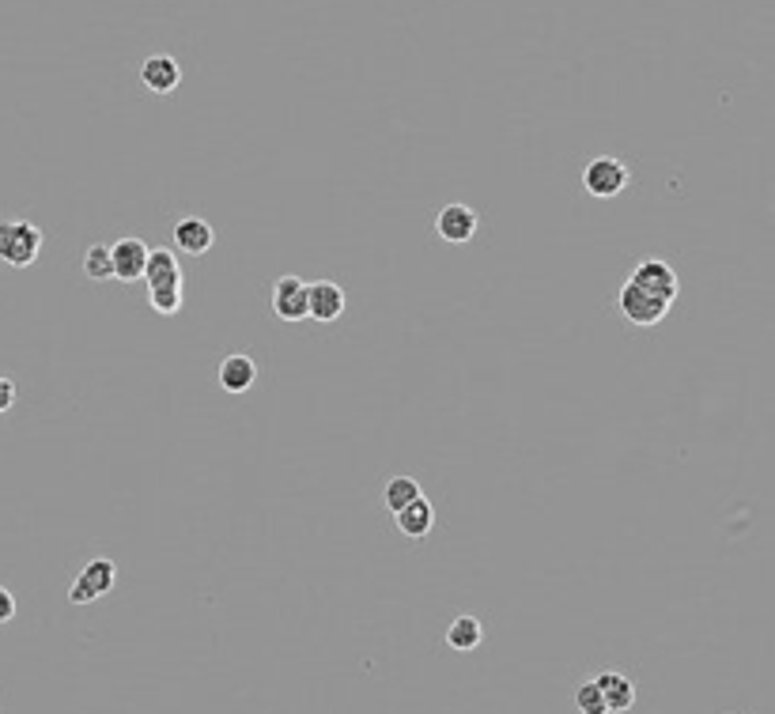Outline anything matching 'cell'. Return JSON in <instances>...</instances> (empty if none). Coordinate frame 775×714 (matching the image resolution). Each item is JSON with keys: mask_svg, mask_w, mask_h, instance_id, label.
<instances>
[{"mask_svg": "<svg viewBox=\"0 0 775 714\" xmlns=\"http://www.w3.org/2000/svg\"><path fill=\"white\" fill-rule=\"evenodd\" d=\"M42 250V231L31 220H0V261L12 269L35 265Z\"/></svg>", "mask_w": 775, "mask_h": 714, "instance_id": "1", "label": "cell"}, {"mask_svg": "<svg viewBox=\"0 0 775 714\" xmlns=\"http://www.w3.org/2000/svg\"><path fill=\"white\" fill-rule=\"evenodd\" d=\"M628 182H632V170H628V163H620L617 155H598L583 170V186L590 197H620Z\"/></svg>", "mask_w": 775, "mask_h": 714, "instance_id": "2", "label": "cell"}, {"mask_svg": "<svg viewBox=\"0 0 775 714\" xmlns=\"http://www.w3.org/2000/svg\"><path fill=\"white\" fill-rule=\"evenodd\" d=\"M628 284H636L639 291H647V295H655L662 303H670L677 299V291H681V280H677V272L670 269V261H662V257H643L632 276H628Z\"/></svg>", "mask_w": 775, "mask_h": 714, "instance_id": "3", "label": "cell"}, {"mask_svg": "<svg viewBox=\"0 0 775 714\" xmlns=\"http://www.w3.org/2000/svg\"><path fill=\"white\" fill-rule=\"evenodd\" d=\"M114 582H118V567H114V560L99 556V560L84 563V571H80L76 582L69 586V601L72 605H91V601H99L103 594H110Z\"/></svg>", "mask_w": 775, "mask_h": 714, "instance_id": "4", "label": "cell"}, {"mask_svg": "<svg viewBox=\"0 0 775 714\" xmlns=\"http://www.w3.org/2000/svg\"><path fill=\"white\" fill-rule=\"evenodd\" d=\"M617 306L632 325H658L666 314H670V303H662L655 295L639 291L636 284H628V280H624V288H620V295H617Z\"/></svg>", "mask_w": 775, "mask_h": 714, "instance_id": "5", "label": "cell"}, {"mask_svg": "<svg viewBox=\"0 0 775 714\" xmlns=\"http://www.w3.org/2000/svg\"><path fill=\"white\" fill-rule=\"evenodd\" d=\"M148 254L152 246H144V238H118L110 246V261H114V280L121 284H137L144 280V265H148Z\"/></svg>", "mask_w": 775, "mask_h": 714, "instance_id": "6", "label": "cell"}, {"mask_svg": "<svg viewBox=\"0 0 775 714\" xmlns=\"http://www.w3.org/2000/svg\"><path fill=\"white\" fill-rule=\"evenodd\" d=\"M273 314L280 322H303L307 318V280L299 276H280L273 284Z\"/></svg>", "mask_w": 775, "mask_h": 714, "instance_id": "7", "label": "cell"}, {"mask_svg": "<svg viewBox=\"0 0 775 714\" xmlns=\"http://www.w3.org/2000/svg\"><path fill=\"white\" fill-rule=\"evenodd\" d=\"M345 314V288L341 284H333V280H314L307 284V318L314 322H337Z\"/></svg>", "mask_w": 775, "mask_h": 714, "instance_id": "8", "label": "cell"}, {"mask_svg": "<svg viewBox=\"0 0 775 714\" xmlns=\"http://www.w3.org/2000/svg\"><path fill=\"white\" fill-rule=\"evenodd\" d=\"M477 227H481L477 208H469V204H462V201L447 204V208L435 216V235L443 238V242H469V238L477 235Z\"/></svg>", "mask_w": 775, "mask_h": 714, "instance_id": "9", "label": "cell"}, {"mask_svg": "<svg viewBox=\"0 0 775 714\" xmlns=\"http://www.w3.org/2000/svg\"><path fill=\"white\" fill-rule=\"evenodd\" d=\"M212 242H216V231H212V223L201 220V216H182V220L174 223V246H178L182 254L201 257L212 250Z\"/></svg>", "mask_w": 775, "mask_h": 714, "instance_id": "10", "label": "cell"}, {"mask_svg": "<svg viewBox=\"0 0 775 714\" xmlns=\"http://www.w3.org/2000/svg\"><path fill=\"white\" fill-rule=\"evenodd\" d=\"M140 80H144V87L155 91V95H171L174 87L182 84V68H178V61L167 57V53H152V57L140 65Z\"/></svg>", "mask_w": 775, "mask_h": 714, "instance_id": "11", "label": "cell"}, {"mask_svg": "<svg viewBox=\"0 0 775 714\" xmlns=\"http://www.w3.org/2000/svg\"><path fill=\"white\" fill-rule=\"evenodd\" d=\"M594 680H598V688H602L609 714H624V711H632V707H636V684L624 677V673H617V669H605V673H598Z\"/></svg>", "mask_w": 775, "mask_h": 714, "instance_id": "12", "label": "cell"}, {"mask_svg": "<svg viewBox=\"0 0 775 714\" xmlns=\"http://www.w3.org/2000/svg\"><path fill=\"white\" fill-rule=\"evenodd\" d=\"M144 284L148 291H159V288H178L182 284V269H178V261L167 246H159L148 254V265H144Z\"/></svg>", "mask_w": 775, "mask_h": 714, "instance_id": "13", "label": "cell"}, {"mask_svg": "<svg viewBox=\"0 0 775 714\" xmlns=\"http://www.w3.org/2000/svg\"><path fill=\"white\" fill-rule=\"evenodd\" d=\"M254 382H258V363L246 356V352H231L220 363V386L227 393H246Z\"/></svg>", "mask_w": 775, "mask_h": 714, "instance_id": "14", "label": "cell"}, {"mask_svg": "<svg viewBox=\"0 0 775 714\" xmlns=\"http://www.w3.org/2000/svg\"><path fill=\"white\" fill-rule=\"evenodd\" d=\"M394 522L397 529L405 533V537H413V541H420V537H428L431 526H435V507H431L428 499L420 495L416 503H409L405 510H397L394 514Z\"/></svg>", "mask_w": 775, "mask_h": 714, "instance_id": "15", "label": "cell"}, {"mask_svg": "<svg viewBox=\"0 0 775 714\" xmlns=\"http://www.w3.org/2000/svg\"><path fill=\"white\" fill-rule=\"evenodd\" d=\"M420 484H416V476L409 473H397L386 480V488H382V507L390 510V514H397V510H405L409 503H416L420 499Z\"/></svg>", "mask_w": 775, "mask_h": 714, "instance_id": "16", "label": "cell"}, {"mask_svg": "<svg viewBox=\"0 0 775 714\" xmlns=\"http://www.w3.org/2000/svg\"><path fill=\"white\" fill-rule=\"evenodd\" d=\"M481 639H484V628H481V620H477V616H458V620L447 628V646L450 650H458V654H465V650H477Z\"/></svg>", "mask_w": 775, "mask_h": 714, "instance_id": "17", "label": "cell"}, {"mask_svg": "<svg viewBox=\"0 0 775 714\" xmlns=\"http://www.w3.org/2000/svg\"><path fill=\"white\" fill-rule=\"evenodd\" d=\"M84 276L87 280H110L114 276V261H110V246L95 242L84 250Z\"/></svg>", "mask_w": 775, "mask_h": 714, "instance_id": "18", "label": "cell"}, {"mask_svg": "<svg viewBox=\"0 0 775 714\" xmlns=\"http://www.w3.org/2000/svg\"><path fill=\"white\" fill-rule=\"evenodd\" d=\"M575 707H579V714H609L602 688H598V680L594 677L583 680V684L575 688Z\"/></svg>", "mask_w": 775, "mask_h": 714, "instance_id": "19", "label": "cell"}, {"mask_svg": "<svg viewBox=\"0 0 775 714\" xmlns=\"http://www.w3.org/2000/svg\"><path fill=\"white\" fill-rule=\"evenodd\" d=\"M148 303H152L155 314H178V310H182V284H178V288L148 291Z\"/></svg>", "mask_w": 775, "mask_h": 714, "instance_id": "20", "label": "cell"}, {"mask_svg": "<svg viewBox=\"0 0 775 714\" xmlns=\"http://www.w3.org/2000/svg\"><path fill=\"white\" fill-rule=\"evenodd\" d=\"M12 405H16V382L0 374V416H4V412H12Z\"/></svg>", "mask_w": 775, "mask_h": 714, "instance_id": "21", "label": "cell"}, {"mask_svg": "<svg viewBox=\"0 0 775 714\" xmlns=\"http://www.w3.org/2000/svg\"><path fill=\"white\" fill-rule=\"evenodd\" d=\"M12 616H16V597L0 586V624H12Z\"/></svg>", "mask_w": 775, "mask_h": 714, "instance_id": "22", "label": "cell"}]
</instances>
